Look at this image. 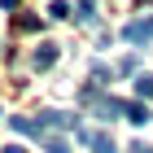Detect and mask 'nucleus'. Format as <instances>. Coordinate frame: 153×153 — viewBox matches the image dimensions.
Instances as JSON below:
<instances>
[{"mask_svg": "<svg viewBox=\"0 0 153 153\" xmlns=\"http://www.w3.org/2000/svg\"><path fill=\"white\" fill-rule=\"evenodd\" d=\"M123 39H131V44L153 39V18H136V22H127V26H123Z\"/></svg>", "mask_w": 153, "mask_h": 153, "instance_id": "1", "label": "nucleus"}, {"mask_svg": "<svg viewBox=\"0 0 153 153\" xmlns=\"http://www.w3.org/2000/svg\"><path fill=\"white\" fill-rule=\"evenodd\" d=\"M31 61H35V70H53V61H57V44H39Z\"/></svg>", "mask_w": 153, "mask_h": 153, "instance_id": "2", "label": "nucleus"}, {"mask_svg": "<svg viewBox=\"0 0 153 153\" xmlns=\"http://www.w3.org/2000/svg\"><path fill=\"white\" fill-rule=\"evenodd\" d=\"M123 118H127V123H149V105H140V101H127V105H123Z\"/></svg>", "mask_w": 153, "mask_h": 153, "instance_id": "3", "label": "nucleus"}, {"mask_svg": "<svg viewBox=\"0 0 153 153\" xmlns=\"http://www.w3.org/2000/svg\"><path fill=\"white\" fill-rule=\"evenodd\" d=\"M88 144H92V153H114V140L105 131H88Z\"/></svg>", "mask_w": 153, "mask_h": 153, "instance_id": "4", "label": "nucleus"}, {"mask_svg": "<svg viewBox=\"0 0 153 153\" xmlns=\"http://www.w3.org/2000/svg\"><path fill=\"white\" fill-rule=\"evenodd\" d=\"M79 22H83V26L96 22V0H79Z\"/></svg>", "mask_w": 153, "mask_h": 153, "instance_id": "5", "label": "nucleus"}, {"mask_svg": "<svg viewBox=\"0 0 153 153\" xmlns=\"http://www.w3.org/2000/svg\"><path fill=\"white\" fill-rule=\"evenodd\" d=\"M136 92H140V96H153V74H140V79H136Z\"/></svg>", "mask_w": 153, "mask_h": 153, "instance_id": "6", "label": "nucleus"}, {"mask_svg": "<svg viewBox=\"0 0 153 153\" xmlns=\"http://www.w3.org/2000/svg\"><path fill=\"white\" fill-rule=\"evenodd\" d=\"M48 13H53V18H70V4H66V0H53Z\"/></svg>", "mask_w": 153, "mask_h": 153, "instance_id": "7", "label": "nucleus"}, {"mask_svg": "<svg viewBox=\"0 0 153 153\" xmlns=\"http://www.w3.org/2000/svg\"><path fill=\"white\" fill-rule=\"evenodd\" d=\"M4 153H26V149H22V144H4Z\"/></svg>", "mask_w": 153, "mask_h": 153, "instance_id": "8", "label": "nucleus"}, {"mask_svg": "<svg viewBox=\"0 0 153 153\" xmlns=\"http://www.w3.org/2000/svg\"><path fill=\"white\" fill-rule=\"evenodd\" d=\"M131 153H153V149H144V144H136V149H131Z\"/></svg>", "mask_w": 153, "mask_h": 153, "instance_id": "9", "label": "nucleus"}]
</instances>
